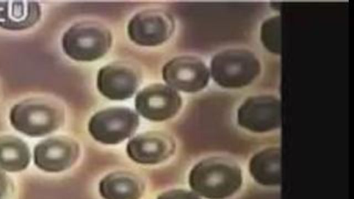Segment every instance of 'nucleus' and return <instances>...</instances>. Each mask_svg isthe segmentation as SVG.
Here are the masks:
<instances>
[{
  "mask_svg": "<svg viewBox=\"0 0 354 199\" xmlns=\"http://www.w3.org/2000/svg\"><path fill=\"white\" fill-rule=\"evenodd\" d=\"M139 76L136 69L124 62H115L102 68L97 75L100 91L111 100H124L136 90Z\"/></svg>",
  "mask_w": 354,
  "mask_h": 199,
  "instance_id": "11",
  "label": "nucleus"
},
{
  "mask_svg": "<svg viewBox=\"0 0 354 199\" xmlns=\"http://www.w3.org/2000/svg\"><path fill=\"white\" fill-rule=\"evenodd\" d=\"M142 191L141 180L129 172L111 173L100 183V192L104 199H139Z\"/></svg>",
  "mask_w": 354,
  "mask_h": 199,
  "instance_id": "14",
  "label": "nucleus"
},
{
  "mask_svg": "<svg viewBox=\"0 0 354 199\" xmlns=\"http://www.w3.org/2000/svg\"><path fill=\"white\" fill-rule=\"evenodd\" d=\"M10 119L17 130L28 135L41 136L59 127L63 112L52 101L31 98L15 104L10 111Z\"/></svg>",
  "mask_w": 354,
  "mask_h": 199,
  "instance_id": "2",
  "label": "nucleus"
},
{
  "mask_svg": "<svg viewBox=\"0 0 354 199\" xmlns=\"http://www.w3.org/2000/svg\"><path fill=\"white\" fill-rule=\"evenodd\" d=\"M30 154L27 144L19 138L0 136V169L19 171L28 164Z\"/></svg>",
  "mask_w": 354,
  "mask_h": 199,
  "instance_id": "16",
  "label": "nucleus"
},
{
  "mask_svg": "<svg viewBox=\"0 0 354 199\" xmlns=\"http://www.w3.org/2000/svg\"><path fill=\"white\" fill-rule=\"evenodd\" d=\"M261 39L265 47L271 52H281V19L272 16L263 21L261 28Z\"/></svg>",
  "mask_w": 354,
  "mask_h": 199,
  "instance_id": "17",
  "label": "nucleus"
},
{
  "mask_svg": "<svg viewBox=\"0 0 354 199\" xmlns=\"http://www.w3.org/2000/svg\"><path fill=\"white\" fill-rule=\"evenodd\" d=\"M9 181L7 176L0 171V199H4L8 193Z\"/></svg>",
  "mask_w": 354,
  "mask_h": 199,
  "instance_id": "19",
  "label": "nucleus"
},
{
  "mask_svg": "<svg viewBox=\"0 0 354 199\" xmlns=\"http://www.w3.org/2000/svg\"><path fill=\"white\" fill-rule=\"evenodd\" d=\"M158 199H200V198L192 192L183 189H175L162 193Z\"/></svg>",
  "mask_w": 354,
  "mask_h": 199,
  "instance_id": "18",
  "label": "nucleus"
},
{
  "mask_svg": "<svg viewBox=\"0 0 354 199\" xmlns=\"http://www.w3.org/2000/svg\"><path fill=\"white\" fill-rule=\"evenodd\" d=\"M260 64L250 50L241 48L219 52L211 61L214 81L227 88H237L250 83L259 74Z\"/></svg>",
  "mask_w": 354,
  "mask_h": 199,
  "instance_id": "3",
  "label": "nucleus"
},
{
  "mask_svg": "<svg viewBox=\"0 0 354 199\" xmlns=\"http://www.w3.org/2000/svg\"><path fill=\"white\" fill-rule=\"evenodd\" d=\"M174 142L167 134L152 131L144 133L132 138L127 151L135 162L156 164L168 158L174 150Z\"/></svg>",
  "mask_w": 354,
  "mask_h": 199,
  "instance_id": "12",
  "label": "nucleus"
},
{
  "mask_svg": "<svg viewBox=\"0 0 354 199\" xmlns=\"http://www.w3.org/2000/svg\"><path fill=\"white\" fill-rule=\"evenodd\" d=\"M79 153L77 144L71 138L54 137L39 143L34 150L35 164L42 170L58 172L70 167Z\"/></svg>",
  "mask_w": 354,
  "mask_h": 199,
  "instance_id": "10",
  "label": "nucleus"
},
{
  "mask_svg": "<svg viewBox=\"0 0 354 199\" xmlns=\"http://www.w3.org/2000/svg\"><path fill=\"white\" fill-rule=\"evenodd\" d=\"M162 76L170 86L187 92L204 88L209 79V70L198 58L192 56L177 57L163 67Z\"/></svg>",
  "mask_w": 354,
  "mask_h": 199,
  "instance_id": "9",
  "label": "nucleus"
},
{
  "mask_svg": "<svg viewBox=\"0 0 354 199\" xmlns=\"http://www.w3.org/2000/svg\"><path fill=\"white\" fill-rule=\"evenodd\" d=\"M189 185L209 199H223L233 194L242 181L241 170L232 161L213 157L196 164L189 174Z\"/></svg>",
  "mask_w": 354,
  "mask_h": 199,
  "instance_id": "1",
  "label": "nucleus"
},
{
  "mask_svg": "<svg viewBox=\"0 0 354 199\" xmlns=\"http://www.w3.org/2000/svg\"><path fill=\"white\" fill-rule=\"evenodd\" d=\"M137 114L127 108H109L96 113L90 120L88 130L97 141L117 144L137 129Z\"/></svg>",
  "mask_w": 354,
  "mask_h": 199,
  "instance_id": "5",
  "label": "nucleus"
},
{
  "mask_svg": "<svg viewBox=\"0 0 354 199\" xmlns=\"http://www.w3.org/2000/svg\"><path fill=\"white\" fill-rule=\"evenodd\" d=\"M281 153L278 148L263 149L255 154L250 163L254 178L263 185H277L281 182Z\"/></svg>",
  "mask_w": 354,
  "mask_h": 199,
  "instance_id": "15",
  "label": "nucleus"
},
{
  "mask_svg": "<svg viewBox=\"0 0 354 199\" xmlns=\"http://www.w3.org/2000/svg\"><path fill=\"white\" fill-rule=\"evenodd\" d=\"M137 111L145 117L161 121L174 115L181 105V98L173 88L162 84L149 85L136 95Z\"/></svg>",
  "mask_w": 354,
  "mask_h": 199,
  "instance_id": "8",
  "label": "nucleus"
},
{
  "mask_svg": "<svg viewBox=\"0 0 354 199\" xmlns=\"http://www.w3.org/2000/svg\"><path fill=\"white\" fill-rule=\"evenodd\" d=\"M111 42L108 29L95 21L79 22L69 28L62 38L64 52L79 61H92L103 56Z\"/></svg>",
  "mask_w": 354,
  "mask_h": 199,
  "instance_id": "4",
  "label": "nucleus"
},
{
  "mask_svg": "<svg viewBox=\"0 0 354 199\" xmlns=\"http://www.w3.org/2000/svg\"><path fill=\"white\" fill-rule=\"evenodd\" d=\"M239 124L252 131L266 132L281 124V106L278 98L270 95L248 97L237 113Z\"/></svg>",
  "mask_w": 354,
  "mask_h": 199,
  "instance_id": "6",
  "label": "nucleus"
},
{
  "mask_svg": "<svg viewBox=\"0 0 354 199\" xmlns=\"http://www.w3.org/2000/svg\"><path fill=\"white\" fill-rule=\"evenodd\" d=\"M41 15L36 1H0V26L9 30H21L35 24Z\"/></svg>",
  "mask_w": 354,
  "mask_h": 199,
  "instance_id": "13",
  "label": "nucleus"
},
{
  "mask_svg": "<svg viewBox=\"0 0 354 199\" xmlns=\"http://www.w3.org/2000/svg\"><path fill=\"white\" fill-rule=\"evenodd\" d=\"M174 20L165 11L147 10L136 14L129 21L128 33L134 42L155 46L167 40L174 30Z\"/></svg>",
  "mask_w": 354,
  "mask_h": 199,
  "instance_id": "7",
  "label": "nucleus"
}]
</instances>
